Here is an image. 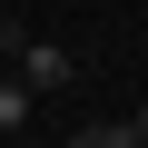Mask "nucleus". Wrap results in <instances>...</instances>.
<instances>
[{
	"mask_svg": "<svg viewBox=\"0 0 148 148\" xmlns=\"http://www.w3.org/2000/svg\"><path fill=\"white\" fill-rule=\"evenodd\" d=\"M0 69H10L30 99H59V89H79V49H69V40H40L30 20H0Z\"/></svg>",
	"mask_w": 148,
	"mask_h": 148,
	"instance_id": "1",
	"label": "nucleus"
},
{
	"mask_svg": "<svg viewBox=\"0 0 148 148\" xmlns=\"http://www.w3.org/2000/svg\"><path fill=\"white\" fill-rule=\"evenodd\" d=\"M69 148H148V138H138V119H99V128H79Z\"/></svg>",
	"mask_w": 148,
	"mask_h": 148,
	"instance_id": "2",
	"label": "nucleus"
},
{
	"mask_svg": "<svg viewBox=\"0 0 148 148\" xmlns=\"http://www.w3.org/2000/svg\"><path fill=\"white\" fill-rule=\"evenodd\" d=\"M10 128H30V89L10 79V69H0V138H10Z\"/></svg>",
	"mask_w": 148,
	"mask_h": 148,
	"instance_id": "3",
	"label": "nucleus"
}]
</instances>
